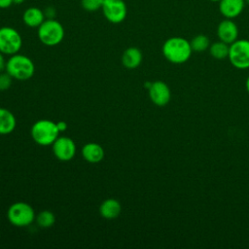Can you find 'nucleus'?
<instances>
[{"instance_id":"obj_1","label":"nucleus","mask_w":249,"mask_h":249,"mask_svg":"<svg viewBox=\"0 0 249 249\" xmlns=\"http://www.w3.org/2000/svg\"><path fill=\"white\" fill-rule=\"evenodd\" d=\"M163 56L171 63L182 64L189 60L193 50L190 42L183 37H170L162 45Z\"/></svg>"},{"instance_id":"obj_2","label":"nucleus","mask_w":249,"mask_h":249,"mask_svg":"<svg viewBox=\"0 0 249 249\" xmlns=\"http://www.w3.org/2000/svg\"><path fill=\"white\" fill-rule=\"evenodd\" d=\"M6 71L16 80L25 81L33 76L35 66L28 56L15 53L8 59Z\"/></svg>"},{"instance_id":"obj_3","label":"nucleus","mask_w":249,"mask_h":249,"mask_svg":"<svg viewBox=\"0 0 249 249\" xmlns=\"http://www.w3.org/2000/svg\"><path fill=\"white\" fill-rule=\"evenodd\" d=\"M30 133L34 142L42 146H48L55 141L59 130L56 123L50 120H39L33 124Z\"/></svg>"},{"instance_id":"obj_4","label":"nucleus","mask_w":249,"mask_h":249,"mask_svg":"<svg viewBox=\"0 0 249 249\" xmlns=\"http://www.w3.org/2000/svg\"><path fill=\"white\" fill-rule=\"evenodd\" d=\"M38 38L46 46L58 45L64 37L62 24L54 18H46L38 27Z\"/></svg>"},{"instance_id":"obj_5","label":"nucleus","mask_w":249,"mask_h":249,"mask_svg":"<svg viewBox=\"0 0 249 249\" xmlns=\"http://www.w3.org/2000/svg\"><path fill=\"white\" fill-rule=\"evenodd\" d=\"M7 217L9 222L14 226L26 227L35 220V212L28 203L18 201L9 207Z\"/></svg>"},{"instance_id":"obj_6","label":"nucleus","mask_w":249,"mask_h":249,"mask_svg":"<svg viewBox=\"0 0 249 249\" xmlns=\"http://www.w3.org/2000/svg\"><path fill=\"white\" fill-rule=\"evenodd\" d=\"M228 57L233 67L237 69L249 68V40L237 39L231 43Z\"/></svg>"},{"instance_id":"obj_7","label":"nucleus","mask_w":249,"mask_h":249,"mask_svg":"<svg viewBox=\"0 0 249 249\" xmlns=\"http://www.w3.org/2000/svg\"><path fill=\"white\" fill-rule=\"evenodd\" d=\"M22 39L18 31L11 26L0 27V52L4 54H15L20 50Z\"/></svg>"},{"instance_id":"obj_8","label":"nucleus","mask_w":249,"mask_h":249,"mask_svg":"<svg viewBox=\"0 0 249 249\" xmlns=\"http://www.w3.org/2000/svg\"><path fill=\"white\" fill-rule=\"evenodd\" d=\"M101 10L111 23H121L127 16V7L124 0H106L101 5Z\"/></svg>"},{"instance_id":"obj_9","label":"nucleus","mask_w":249,"mask_h":249,"mask_svg":"<svg viewBox=\"0 0 249 249\" xmlns=\"http://www.w3.org/2000/svg\"><path fill=\"white\" fill-rule=\"evenodd\" d=\"M52 145L53 155L59 160H70L76 154V144L70 137L58 136Z\"/></svg>"},{"instance_id":"obj_10","label":"nucleus","mask_w":249,"mask_h":249,"mask_svg":"<svg viewBox=\"0 0 249 249\" xmlns=\"http://www.w3.org/2000/svg\"><path fill=\"white\" fill-rule=\"evenodd\" d=\"M149 89V97L157 106H165L171 98L169 87L162 81H156L151 84Z\"/></svg>"},{"instance_id":"obj_11","label":"nucleus","mask_w":249,"mask_h":249,"mask_svg":"<svg viewBox=\"0 0 249 249\" xmlns=\"http://www.w3.org/2000/svg\"><path fill=\"white\" fill-rule=\"evenodd\" d=\"M217 36L220 41L231 45L238 37V27L231 18H225L217 26Z\"/></svg>"},{"instance_id":"obj_12","label":"nucleus","mask_w":249,"mask_h":249,"mask_svg":"<svg viewBox=\"0 0 249 249\" xmlns=\"http://www.w3.org/2000/svg\"><path fill=\"white\" fill-rule=\"evenodd\" d=\"M245 6V0H220L219 11L225 18H234L238 17Z\"/></svg>"},{"instance_id":"obj_13","label":"nucleus","mask_w":249,"mask_h":249,"mask_svg":"<svg viewBox=\"0 0 249 249\" xmlns=\"http://www.w3.org/2000/svg\"><path fill=\"white\" fill-rule=\"evenodd\" d=\"M46 19L44 11L37 7H29L27 8L22 15V20L24 24L28 27H39L42 22Z\"/></svg>"},{"instance_id":"obj_14","label":"nucleus","mask_w":249,"mask_h":249,"mask_svg":"<svg viewBox=\"0 0 249 249\" xmlns=\"http://www.w3.org/2000/svg\"><path fill=\"white\" fill-rule=\"evenodd\" d=\"M122 211V206L119 200L115 198H108L102 201L99 207L100 215L107 220L116 219Z\"/></svg>"},{"instance_id":"obj_15","label":"nucleus","mask_w":249,"mask_h":249,"mask_svg":"<svg viewBox=\"0 0 249 249\" xmlns=\"http://www.w3.org/2000/svg\"><path fill=\"white\" fill-rule=\"evenodd\" d=\"M82 155L87 161L90 163H97L103 160L104 150L99 144L90 142L83 147Z\"/></svg>"},{"instance_id":"obj_16","label":"nucleus","mask_w":249,"mask_h":249,"mask_svg":"<svg viewBox=\"0 0 249 249\" xmlns=\"http://www.w3.org/2000/svg\"><path fill=\"white\" fill-rule=\"evenodd\" d=\"M142 61V53L136 47L127 48L123 55H122V62L124 67L128 69H134L141 64Z\"/></svg>"},{"instance_id":"obj_17","label":"nucleus","mask_w":249,"mask_h":249,"mask_svg":"<svg viewBox=\"0 0 249 249\" xmlns=\"http://www.w3.org/2000/svg\"><path fill=\"white\" fill-rule=\"evenodd\" d=\"M16 124L17 121L14 114L6 108H0V134H10L14 131Z\"/></svg>"},{"instance_id":"obj_18","label":"nucleus","mask_w":249,"mask_h":249,"mask_svg":"<svg viewBox=\"0 0 249 249\" xmlns=\"http://www.w3.org/2000/svg\"><path fill=\"white\" fill-rule=\"evenodd\" d=\"M229 51H230V45L220 40L218 42L211 44L209 47V53L211 56L216 59H224L228 57Z\"/></svg>"},{"instance_id":"obj_19","label":"nucleus","mask_w":249,"mask_h":249,"mask_svg":"<svg viewBox=\"0 0 249 249\" xmlns=\"http://www.w3.org/2000/svg\"><path fill=\"white\" fill-rule=\"evenodd\" d=\"M193 52L201 53L209 49L210 47V40L209 38L204 34H198L195 36L192 41L190 42Z\"/></svg>"},{"instance_id":"obj_20","label":"nucleus","mask_w":249,"mask_h":249,"mask_svg":"<svg viewBox=\"0 0 249 249\" xmlns=\"http://www.w3.org/2000/svg\"><path fill=\"white\" fill-rule=\"evenodd\" d=\"M36 222L37 225L41 228L47 229V228H51L54 222H55V217L53 215V212L49 211V210H43L41 211L37 216H36Z\"/></svg>"},{"instance_id":"obj_21","label":"nucleus","mask_w":249,"mask_h":249,"mask_svg":"<svg viewBox=\"0 0 249 249\" xmlns=\"http://www.w3.org/2000/svg\"><path fill=\"white\" fill-rule=\"evenodd\" d=\"M81 5L88 12H95L101 8L99 0H81Z\"/></svg>"},{"instance_id":"obj_22","label":"nucleus","mask_w":249,"mask_h":249,"mask_svg":"<svg viewBox=\"0 0 249 249\" xmlns=\"http://www.w3.org/2000/svg\"><path fill=\"white\" fill-rule=\"evenodd\" d=\"M13 82V77L8 73H0V90L8 89Z\"/></svg>"},{"instance_id":"obj_23","label":"nucleus","mask_w":249,"mask_h":249,"mask_svg":"<svg viewBox=\"0 0 249 249\" xmlns=\"http://www.w3.org/2000/svg\"><path fill=\"white\" fill-rule=\"evenodd\" d=\"M44 14H45L46 18H54L55 15H56V11L53 7L50 6L44 10Z\"/></svg>"},{"instance_id":"obj_24","label":"nucleus","mask_w":249,"mask_h":249,"mask_svg":"<svg viewBox=\"0 0 249 249\" xmlns=\"http://www.w3.org/2000/svg\"><path fill=\"white\" fill-rule=\"evenodd\" d=\"M13 0H0V9H7L12 6Z\"/></svg>"},{"instance_id":"obj_25","label":"nucleus","mask_w":249,"mask_h":249,"mask_svg":"<svg viewBox=\"0 0 249 249\" xmlns=\"http://www.w3.org/2000/svg\"><path fill=\"white\" fill-rule=\"evenodd\" d=\"M3 54L4 53H2L0 52V73L3 72L4 69H6V63H7V61L5 60V57H4Z\"/></svg>"},{"instance_id":"obj_26","label":"nucleus","mask_w":249,"mask_h":249,"mask_svg":"<svg viewBox=\"0 0 249 249\" xmlns=\"http://www.w3.org/2000/svg\"><path fill=\"white\" fill-rule=\"evenodd\" d=\"M56 125H57V128L59 131H64L66 128H67V124L63 121H59L56 123Z\"/></svg>"},{"instance_id":"obj_27","label":"nucleus","mask_w":249,"mask_h":249,"mask_svg":"<svg viewBox=\"0 0 249 249\" xmlns=\"http://www.w3.org/2000/svg\"><path fill=\"white\" fill-rule=\"evenodd\" d=\"M245 87H246V90H247V92L249 93V76H248V77H247V79H246Z\"/></svg>"},{"instance_id":"obj_28","label":"nucleus","mask_w":249,"mask_h":249,"mask_svg":"<svg viewBox=\"0 0 249 249\" xmlns=\"http://www.w3.org/2000/svg\"><path fill=\"white\" fill-rule=\"evenodd\" d=\"M25 0H13V3L14 4H21L23 3Z\"/></svg>"},{"instance_id":"obj_29","label":"nucleus","mask_w":249,"mask_h":249,"mask_svg":"<svg viewBox=\"0 0 249 249\" xmlns=\"http://www.w3.org/2000/svg\"><path fill=\"white\" fill-rule=\"evenodd\" d=\"M99 1H100V3H101V5H102V4H103V3H104V2H105V1H106V0H99Z\"/></svg>"},{"instance_id":"obj_30","label":"nucleus","mask_w":249,"mask_h":249,"mask_svg":"<svg viewBox=\"0 0 249 249\" xmlns=\"http://www.w3.org/2000/svg\"><path fill=\"white\" fill-rule=\"evenodd\" d=\"M209 1H211V2H219L220 0H209Z\"/></svg>"},{"instance_id":"obj_31","label":"nucleus","mask_w":249,"mask_h":249,"mask_svg":"<svg viewBox=\"0 0 249 249\" xmlns=\"http://www.w3.org/2000/svg\"><path fill=\"white\" fill-rule=\"evenodd\" d=\"M245 3H247L249 5V0H245Z\"/></svg>"}]
</instances>
